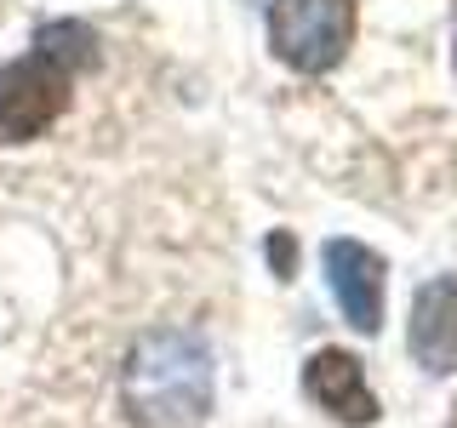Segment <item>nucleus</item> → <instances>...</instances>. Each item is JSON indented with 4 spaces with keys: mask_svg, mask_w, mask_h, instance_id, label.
Here are the masks:
<instances>
[{
    "mask_svg": "<svg viewBox=\"0 0 457 428\" xmlns=\"http://www.w3.org/2000/svg\"><path fill=\"white\" fill-rule=\"evenodd\" d=\"M137 428H200L212 411V349L195 332H143L120 366Z\"/></svg>",
    "mask_w": 457,
    "mask_h": 428,
    "instance_id": "nucleus-1",
    "label": "nucleus"
},
{
    "mask_svg": "<svg viewBox=\"0 0 457 428\" xmlns=\"http://www.w3.org/2000/svg\"><path fill=\"white\" fill-rule=\"evenodd\" d=\"M354 0H269V46L297 75H326L349 57Z\"/></svg>",
    "mask_w": 457,
    "mask_h": 428,
    "instance_id": "nucleus-2",
    "label": "nucleus"
},
{
    "mask_svg": "<svg viewBox=\"0 0 457 428\" xmlns=\"http://www.w3.org/2000/svg\"><path fill=\"white\" fill-rule=\"evenodd\" d=\"M69 86H75V69L63 57L29 46L23 57H12L0 69V143H29L40 137L57 114L69 109Z\"/></svg>",
    "mask_w": 457,
    "mask_h": 428,
    "instance_id": "nucleus-3",
    "label": "nucleus"
},
{
    "mask_svg": "<svg viewBox=\"0 0 457 428\" xmlns=\"http://www.w3.org/2000/svg\"><path fill=\"white\" fill-rule=\"evenodd\" d=\"M320 263H326V285H332L343 320L361 337H378L383 332V285H389L383 257L371 246H361V240H326Z\"/></svg>",
    "mask_w": 457,
    "mask_h": 428,
    "instance_id": "nucleus-4",
    "label": "nucleus"
},
{
    "mask_svg": "<svg viewBox=\"0 0 457 428\" xmlns=\"http://www.w3.org/2000/svg\"><path fill=\"white\" fill-rule=\"evenodd\" d=\"M303 394L326 411V417H337V423H349V428L378 423V394H371V383H366V366L354 360L349 349H320V354H309V366H303Z\"/></svg>",
    "mask_w": 457,
    "mask_h": 428,
    "instance_id": "nucleus-5",
    "label": "nucleus"
},
{
    "mask_svg": "<svg viewBox=\"0 0 457 428\" xmlns=\"http://www.w3.org/2000/svg\"><path fill=\"white\" fill-rule=\"evenodd\" d=\"M411 360L423 371H457V275L418 285L411 297Z\"/></svg>",
    "mask_w": 457,
    "mask_h": 428,
    "instance_id": "nucleus-6",
    "label": "nucleus"
},
{
    "mask_svg": "<svg viewBox=\"0 0 457 428\" xmlns=\"http://www.w3.org/2000/svg\"><path fill=\"white\" fill-rule=\"evenodd\" d=\"M35 46H40V52H52V57H63L75 75L97 63V35H92L86 23H75V18H63V23H40Z\"/></svg>",
    "mask_w": 457,
    "mask_h": 428,
    "instance_id": "nucleus-7",
    "label": "nucleus"
},
{
    "mask_svg": "<svg viewBox=\"0 0 457 428\" xmlns=\"http://www.w3.org/2000/svg\"><path fill=\"white\" fill-rule=\"evenodd\" d=\"M269 257H275V275L280 280L292 275V235H275V240H269Z\"/></svg>",
    "mask_w": 457,
    "mask_h": 428,
    "instance_id": "nucleus-8",
    "label": "nucleus"
}]
</instances>
